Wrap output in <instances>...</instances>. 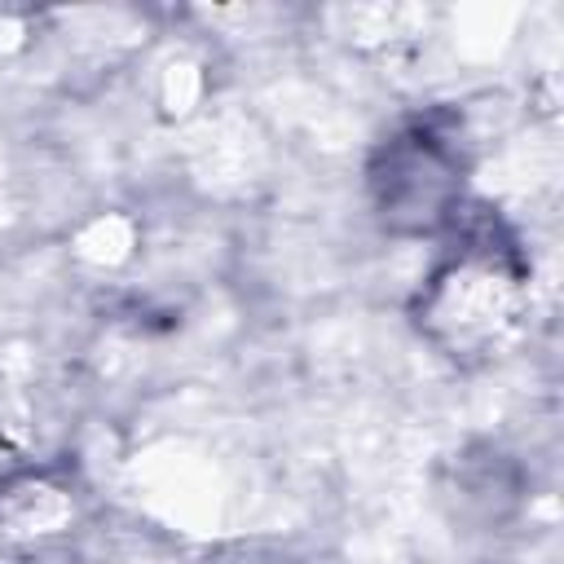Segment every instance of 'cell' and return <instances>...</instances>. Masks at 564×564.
<instances>
[{
  "instance_id": "6da1fadb",
  "label": "cell",
  "mask_w": 564,
  "mask_h": 564,
  "mask_svg": "<svg viewBox=\"0 0 564 564\" xmlns=\"http://www.w3.org/2000/svg\"><path fill=\"white\" fill-rule=\"evenodd\" d=\"M467 154L445 110L401 123L370 159V198L392 234H432L463 207Z\"/></svg>"
}]
</instances>
